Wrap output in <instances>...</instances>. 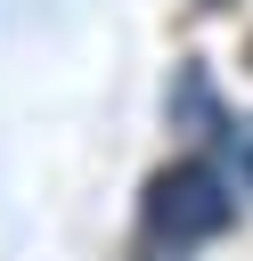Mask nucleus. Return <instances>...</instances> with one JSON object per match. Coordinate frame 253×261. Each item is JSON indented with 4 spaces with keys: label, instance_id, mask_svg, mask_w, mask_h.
<instances>
[{
    "label": "nucleus",
    "instance_id": "obj_1",
    "mask_svg": "<svg viewBox=\"0 0 253 261\" xmlns=\"http://www.w3.org/2000/svg\"><path fill=\"white\" fill-rule=\"evenodd\" d=\"M139 220H147V237H155V245L188 253V245H204V237H220V228L237 220V196H229V179H220L212 163L180 155V163H163V171L147 179Z\"/></svg>",
    "mask_w": 253,
    "mask_h": 261
},
{
    "label": "nucleus",
    "instance_id": "obj_2",
    "mask_svg": "<svg viewBox=\"0 0 253 261\" xmlns=\"http://www.w3.org/2000/svg\"><path fill=\"white\" fill-rule=\"evenodd\" d=\"M229 155H237V179L253 188V122H229Z\"/></svg>",
    "mask_w": 253,
    "mask_h": 261
},
{
    "label": "nucleus",
    "instance_id": "obj_3",
    "mask_svg": "<svg viewBox=\"0 0 253 261\" xmlns=\"http://www.w3.org/2000/svg\"><path fill=\"white\" fill-rule=\"evenodd\" d=\"M204 8H229V0H204Z\"/></svg>",
    "mask_w": 253,
    "mask_h": 261
}]
</instances>
